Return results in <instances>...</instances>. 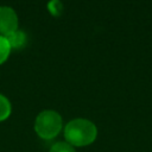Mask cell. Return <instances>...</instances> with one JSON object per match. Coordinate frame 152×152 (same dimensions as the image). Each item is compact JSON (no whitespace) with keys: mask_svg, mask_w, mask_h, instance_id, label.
Returning a JSON list of instances; mask_svg holds the SVG:
<instances>
[{"mask_svg":"<svg viewBox=\"0 0 152 152\" xmlns=\"http://www.w3.org/2000/svg\"><path fill=\"white\" fill-rule=\"evenodd\" d=\"M11 45L6 37L0 36V64H2L11 53Z\"/></svg>","mask_w":152,"mask_h":152,"instance_id":"cell-6","label":"cell"},{"mask_svg":"<svg viewBox=\"0 0 152 152\" xmlns=\"http://www.w3.org/2000/svg\"><path fill=\"white\" fill-rule=\"evenodd\" d=\"M18 30V15L13 8L0 6V36H8Z\"/></svg>","mask_w":152,"mask_h":152,"instance_id":"cell-3","label":"cell"},{"mask_svg":"<svg viewBox=\"0 0 152 152\" xmlns=\"http://www.w3.org/2000/svg\"><path fill=\"white\" fill-rule=\"evenodd\" d=\"M97 137V128L95 124L87 119H74L64 127V138L71 146L81 147L90 145Z\"/></svg>","mask_w":152,"mask_h":152,"instance_id":"cell-1","label":"cell"},{"mask_svg":"<svg viewBox=\"0 0 152 152\" xmlns=\"http://www.w3.org/2000/svg\"><path fill=\"white\" fill-rule=\"evenodd\" d=\"M11 112H12V106L10 100L2 94H0V121H5L6 119H8Z\"/></svg>","mask_w":152,"mask_h":152,"instance_id":"cell-5","label":"cell"},{"mask_svg":"<svg viewBox=\"0 0 152 152\" xmlns=\"http://www.w3.org/2000/svg\"><path fill=\"white\" fill-rule=\"evenodd\" d=\"M50 152H76V151L74 146H71L66 141H58L51 146Z\"/></svg>","mask_w":152,"mask_h":152,"instance_id":"cell-7","label":"cell"},{"mask_svg":"<svg viewBox=\"0 0 152 152\" xmlns=\"http://www.w3.org/2000/svg\"><path fill=\"white\" fill-rule=\"evenodd\" d=\"M10 45H11V49L12 50H20L23 48H25L26 43H27V37L25 34V32L20 31V30H17L14 32H12L11 34L6 36Z\"/></svg>","mask_w":152,"mask_h":152,"instance_id":"cell-4","label":"cell"},{"mask_svg":"<svg viewBox=\"0 0 152 152\" xmlns=\"http://www.w3.org/2000/svg\"><path fill=\"white\" fill-rule=\"evenodd\" d=\"M63 126L61 115L51 109L40 112L34 121V131L39 138L51 140L58 135Z\"/></svg>","mask_w":152,"mask_h":152,"instance_id":"cell-2","label":"cell"}]
</instances>
